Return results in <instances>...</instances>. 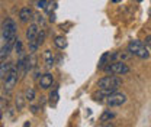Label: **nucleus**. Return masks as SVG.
Returning <instances> with one entry per match:
<instances>
[{
    "instance_id": "9d476101",
    "label": "nucleus",
    "mask_w": 151,
    "mask_h": 127,
    "mask_svg": "<svg viewBox=\"0 0 151 127\" xmlns=\"http://www.w3.org/2000/svg\"><path fill=\"white\" fill-rule=\"evenodd\" d=\"M12 65H13V64H12V62H9V61H6V59L0 62V81H1V79H4V77L7 75L9 70L12 68Z\"/></svg>"
},
{
    "instance_id": "4be33fe9",
    "label": "nucleus",
    "mask_w": 151,
    "mask_h": 127,
    "mask_svg": "<svg viewBox=\"0 0 151 127\" xmlns=\"http://www.w3.org/2000/svg\"><path fill=\"white\" fill-rule=\"evenodd\" d=\"M145 45L148 46V49L151 51V35H150V36H147V38H145Z\"/></svg>"
},
{
    "instance_id": "6e6552de",
    "label": "nucleus",
    "mask_w": 151,
    "mask_h": 127,
    "mask_svg": "<svg viewBox=\"0 0 151 127\" xmlns=\"http://www.w3.org/2000/svg\"><path fill=\"white\" fill-rule=\"evenodd\" d=\"M52 82H54V77L50 72H47L41 77V79H39V87H41L42 90H47V88H50V87L52 85Z\"/></svg>"
},
{
    "instance_id": "5701e85b",
    "label": "nucleus",
    "mask_w": 151,
    "mask_h": 127,
    "mask_svg": "<svg viewBox=\"0 0 151 127\" xmlns=\"http://www.w3.org/2000/svg\"><path fill=\"white\" fill-rule=\"evenodd\" d=\"M102 127H115V126H113V123H106V124H103Z\"/></svg>"
},
{
    "instance_id": "7ed1b4c3",
    "label": "nucleus",
    "mask_w": 151,
    "mask_h": 127,
    "mask_svg": "<svg viewBox=\"0 0 151 127\" xmlns=\"http://www.w3.org/2000/svg\"><path fill=\"white\" fill-rule=\"evenodd\" d=\"M3 39L6 42H15L16 39V23L12 18H7L3 22Z\"/></svg>"
},
{
    "instance_id": "4468645a",
    "label": "nucleus",
    "mask_w": 151,
    "mask_h": 127,
    "mask_svg": "<svg viewBox=\"0 0 151 127\" xmlns=\"http://www.w3.org/2000/svg\"><path fill=\"white\" fill-rule=\"evenodd\" d=\"M113 117H115V113H112L111 110H106V111L102 113V116H100V121H102V123H108V121L112 120Z\"/></svg>"
},
{
    "instance_id": "9b49d317",
    "label": "nucleus",
    "mask_w": 151,
    "mask_h": 127,
    "mask_svg": "<svg viewBox=\"0 0 151 127\" xmlns=\"http://www.w3.org/2000/svg\"><path fill=\"white\" fill-rule=\"evenodd\" d=\"M31 18H32V10H31L29 7H22L20 12H19V19H20V22H22V23H26V22H29Z\"/></svg>"
},
{
    "instance_id": "dca6fc26",
    "label": "nucleus",
    "mask_w": 151,
    "mask_h": 127,
    "mask_svg": "<svg viewBox=\"0 0 151 127\" xmlns=\"http://www.w3.org/2000/svg\"><path fill=\"white\" fill-rule=\"evenodd\" d=\"M13 49H15V52L18 55H23V45H22V42L19 40L18 38H16L15 42H13Z\"/></svg>"
},
{
    "instance_id": "412c9836",
    "label": "nucleus",
    "mask_w": 151,
    "mask_h": 127,
    "mask_svg": "<svg viewBox=\"0 0 151 127\" xmlns=\"http://www.w3.org/2000/svg\"><path fill=\"white\" fill-rule=\"evenodd\" d=\"M22 98H23V97H20V95L16 98V107H18V109H22V107H23V100H22Z\"/></svg>"
},
{
    "instance_id": "ddd939ff",
    "label": "nucleus",
    "mask_w": 151,
    "mask_h": 127,
    "mask_svg": "<svg viewBox=\"0 0 151 127\" xmlns=\"http://www.w3.org/2000/svg\"><path fill=\"white\" fill-rule=\"evenodd\" d=\"M44 58H45V64H47V67L51 68V67L54 65V55H52V52H51L50 49H47L45 54H44Z\"/></svg>"
},
{
    "instance_id": "b1692460",
    "label": "nucleus",
    "mask_w": 151,
    "mask_h": 127,
    "mask_svg": "<svg viewBox=\"0 0 151 127\" xmlns=\"http://www.w3.org/2000/svg\"><path fill=\"white\" fill-rule=\"evenodd\" d=\"M112 1H113V3H116V1H119V0H112Z\"/></svg>"
},
{
    "instance_id": "6ab92c4d",
    "label": "nucleus",
    "mask_w": 151,
    "mask_h": 127,
    "mask_svg": "<svg viewBox=\"0 0 151 127\" xmlns=\"http://www.w3.org/2000/svg\"><path fill=\"white\" fill-rule=\"evenodd\" d=\"M47 4H48V0H38V3H37L38 9H45Z\"/></svg>"
},
{
    "instance_id": "f8f14e48",
    "label": "nucleus",
    "mask_w": 151,
    "mask_h": 127,
    "mask_svg": "<svg viewBox=\"0 0 151 127\" xmlns=\"http://www.w3.org/2000/svg\"><path fill=\"white\" fill-rule=\"evenodd\" d=\"M12 46H13V42H6L0 48V61H4L7 58V55L10 54V51H12Z\"/></svg>"
},
{
    "instance_id": "f03ea898",
    "label": "nucleus",
    "mask_w": 151,
    "mask_h": 127,
    "mask_svg": "<svg viewBox=\"0 0 151 127\" xmlns=\"http://www.w3.org/2000/svg\"><path fill=\"white\" fill-rule=\"evenodd\" d=\"M128 51H129L132 55L141 58V59H147V58L150 56V52H148L145 43H142L141 40H131L129 45H128Z\"/></svg>"
},
{
    "instance_id": "f257e3e1",
    "label": "nucleus",
    "mask_w": 151,
    "mask_h": 127,
    "mask_svg": "<svg viewBox=\"0 0 151 127\" xmlns=\"http://www.w3.org/2000/svg\"><path fill=\"white\" fill-rule=\"evenodd\" d=\"M122 84V79L119 77H115V75H108V77H103L97 81V87L99 90H111V91H116Z\"/></svg>"
},
{
    "instance_id": "423d86ee",
    "label": "nucleus",
    "mask_w": 151,
    "mask_h": 127,
    "mask_svg": "<svg viewBox=\"0 0 151 127\" xmlns=\"http://www.w3.org/2000/svg\"><path fill=\"white\" fill-rule=\"evenodd\" d=\"M105 70H106L108 72L115 74V75H124V74L129 72L128 65L124 64V62H112V64H109Z\"/></svg>"
},
{
    "instance_id": "0eeeda50",
    "label": "nucleus",
    "mask_w": 151,
    "mask_h": 127,
    "mask_svg": "<svg viewBox=\"0 0 151 127\" xmlns=\"http://www.w3.org/2000/svg\"><path fill=\"white\" fill-rule=\"evenodd\" d=\"M45 36H47V32L44 31V29H41L39 32H38V35H37V38L34 39V40H31L29 42V51L34 54L35 51H37L38 48L44 43V40H45Z\"/></svg>"
},
{
    "instance_id": "f3484780",
    "label": "nucleus",
    "mask_w": 151,
    "mask_h": 127,
    "mask_svg": "<svg viewBox=\"0 0 151 127\" xmlns=\"http://www.w3.org/2000/svg\"><path fill=\"white\" fill-rule=\"evenodd\" d=\"M25 98H26L28 101H34V100H35V90H34V88H28L26 92H25Z\"/></svg>"
},
{
    "instance_id": "aec40b11",
    "label": "nucleus",
    "mask_w": 151,
    "mask_h": 127,
    "mask_svg": "<svg viewBox=\"0 0 151 127\" xmlns=\"http://www.w3.org/2000/svg\"><path fill=\"white\" fill-rule=\"evenodd\" d=\"M108 58H109V54H105L102 56V59H100V62H99V68H103V67H105V62H106Z\"/></svg>"
},
{
    "instance_id": "1a4fd4ad",
    "label": "nucleus",
    "mask_w": 151,
    "mask_h": 127,
    "mask_svg": "<svg viewBox=\"0 0 151 127\" xmlns=\"http://www.w3.org/2000/svg\"><path fill=\"white\" fill-rule=\"evenodd\" d=\"M38 32H39V29H38V25H35V23L29 25V28L26 29V40H28V42L34 40V39L37 38Z\"/></svg>"
},
{
    "instance_id": "a211bd4d",
    "label": "nucleus",
    "mask_w": 151,
    "mask_h": 127,
    "mask_svg": "<svg viewBox=\"0 0 151 127\" xmlns=\"http://www.w3.org/2000/svg\"><path fill=\"white\" fill-rule=\"evenodd\" d=\"M57 101H58V91L54 90V91H51V94H50V103L51 104H55Z\"/></svg>"
},
{
    "instance_id": "2eb2a0df",
    "label": "nucleus",
    "mask_w": 151,
    "mask_h": 127,
    "mask_svg": "<svg viewBox=\"0 0 151 127\" xmlns=\"http://www.w3.org/2000/svg\"><path fill=\"white\" fill-rule=\"evenodd\" d=\"M54 43H55L57 48L64 49V48L67 46V39H65L64 36H55V39H54Z\"/></svg>"
},
{
    "instance_id": "39448f33",
    "label": "nucleus",
    "mask_w": 151,
    "mask_h": 127,
    "mask_svg": "<svg viewBox=\"0 0 151 127\" xmlns=\"http://www.w3.org/2000/svg\"><path fill=\"white\" fill-rule=\"evenodd\" d=\"M125 101H127V95L122 94V92H112V94L105 100V103H106L109 107H119V106H122Z\"/></svg>"
},
{
    "instance_id": "20e7f679",
    "label": "nucleus",
    "mask_w": 151,
    "mask_h": 127,
    "mask_svg": "<svg viewBox=\"0 0 151 127\" xmlns=\"http://www.w3.org/2000/svg\"><path fill=\"white\" fill-rule=\"evenodd\" d=\"M18 78H19V71H18V67L12 65V68L9 70L7 75L4 77V90L7 92L15 88V85L18 84Z\"/></svg>"
}]
</instances>
